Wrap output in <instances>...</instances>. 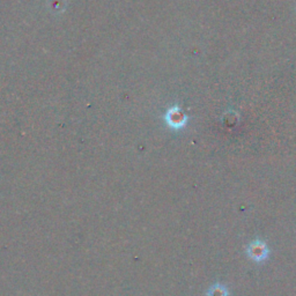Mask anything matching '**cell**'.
Returning a JSON list of instances; mask_svg holds the SVG:
<instances>
[{
	"label": "cell",
	"mask_w": 296,
	"mask_h": 296,
	"mask_svg": "<svg viewBox=\"0 0 296 296\" xmlns=\"http://www.w3.org/2000/svg\"><path fill=\"white\" fill-rule=\"evenodd\" d=\"M165 118L169 127L175 128V130H180V128L184 127L186 122H188V117L182 114L181 109L178 107L170 108Z\"/></svg>",
	"instance_id": "1"
},
{
	"label": "cell",
	"mask_w": 296,
	"mask_h": 296,
	"mask_svg": "<svg viewBox=\"0 0 296 296\" xmlns=\"http://www.w3.org/2000/svg\"><path fill=\"white\" fill-rule=\"evenodd\" d=\"M248 252L252 259L263 260V259L266 258L268 250H267V248L265 247V244L260 243V242H256V243H252L250 247H249Z\"/></svg>",
	"instance_id": "2"
},
{
	"label": "cell",
	"mask_w": 296,
	"mask_h": 296,
	"mask_svg": "<svg viewBox=\"0 0 296 296\" xmlns=\"http://www.w3.org/2000/svg\"><path fill=\"white\" fill-rule=\"evenodd\" d=\"M208 296H227V291L224 287H220V286H216V287H213L211 290H209Z\"/></svg>",
	"instance_id": "3"
}]
</instances>
